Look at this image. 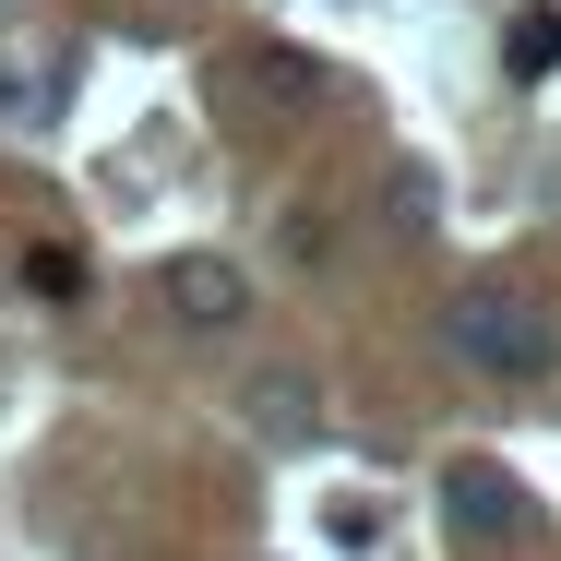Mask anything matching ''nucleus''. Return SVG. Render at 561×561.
I'll return each instance as SVG.
<instances>
[{
  "label": "nucleus",
  "mask_w": 561,
  "mask_h": 561,
  "mask_svg": "<svg viewBox=\"0 0 561 561\" xmlns=\"http://www.w3.org/2000/svg\"><path fill=\"white\" fill-rule=\"evenodd\" d=\"M251 431H263V443H311V431H323L311 370H263V382H251Z\"/></svg>",
  "instance_id": "5"
},
{
  "label": "nucleus",
  "mask_w": 561,
  "mask_h": 561,
  "mask_svg": "<svg viewBox=\"0 0 561 561\" xmlns=\"http://www.w3.org/2000/svg\"><path fill=\"white\" fill-rule=\"evenodd\" d=\"M394 239H431V180H419V168L394 180Z\"/></svg>",
  "instance_id": "7"
},
{
  "label": "nucleus",
  "mask_w": 561,
  "mask_h": 561,
  "mask_svg": "<svg viewBox=\"0 0 561 561\" xmlns=\"http://www.w3.org/2000/svg\"><path fill=\"white\" fill-rule=\"evenodd\" d=\"M156 299H168L192 335H239V323H251V275H239L227 251H180V263L156 275Z\"/></svg>",
  "instance_id": "2"
},
{
  "label": "nucleus",
  "mask_w": 561,
  "mask_h": 561,
  "mask_svg": "<svg viewBox=\"0 0 561 561\" xmlns=\"http://www.w3.org/2000/svg\"><path fill=\"white\" fill-rule=\"evenodd\" d=\"M443 335H454V358L466 370H490V382H538L561 358V335H550V311L526 299V287H466L443 311Z\"/></svg>",
  "instance_id": "1"
},
{
  "label": "nucleus",
  "mask_w": 561,
  "mask_h": 561,
  "mask_svg": "<svg viewBox=\"0 0 561 561\" xmlns=\"http://www.w3.org/2000/svg\"><path fill=\"white\" fill-rule=\"evenodd\" d=\"M561 60V12H526V24H514V72H550Z\"/></svg>",
  "instance_id": "6"
},
{
  "label": "nucleus",
  "mask_w": 561,
  "mask_h": 561,
  "mask_svg": "<svg viewBox=\"0 0 561 561\" xmlns=\"http://www.w3.org/2000/svg\"><path fill=\"white\" fill-rule=\"evenodd\" d=\"M443 526H454V538H478V550H514L538 514H526V490H514L502 466H454V478H443Z\"/></svg>",
  "instance_id": "3"
},
{
  "label": "nucleus",
  "mask_w": 561,
  "mask_h": 561,
  "mask_svg": "<svg viewBox=\"0 0 561 561\" xmlns=\"http://www.w3.org/2000/svg\"><path fill=\"white\" fill-rule=\"evenodd\" d=\"M60 108H72V48H48V36H0V119L48 131Z\"/></svg>",
  "instance_id": "4"
}]
</instances>
